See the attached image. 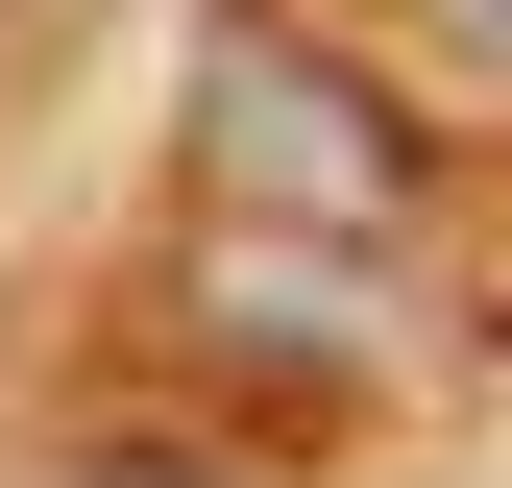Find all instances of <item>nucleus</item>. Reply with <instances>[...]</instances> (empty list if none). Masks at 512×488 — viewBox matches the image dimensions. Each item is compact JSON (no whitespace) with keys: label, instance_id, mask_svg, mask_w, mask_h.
I'll use <instances>...</instances> for the list:
<instances>
[{"label":"nucleus","instance_id":"nucleus-1","mask_svg":"<svg viewBox=\"0 0 512 488\" xmlns=\"http://www.w3.org/2000/svg\"><path fill=\"white\" fill-rule=\"evenodd\" d=\"M196 196L220 220H269V244H415V122L342 74L317 25H244L220 0V49H196Z\"/></svg>","mask_w":512,"mask_h":488},{"label":"nucleus","instance_id":"nucleus-2","mask_svg":"<svg viewBox=\"0 0 512 488\" xmlns=\"http://www.w3.org/2000/svg\"><path fill=\"white\" fill-rule=\"evenodd\" d=\"M122 488H171V464H122Z\"/></svg>","mask_w":512,"mask_h":488}]
</instances>
